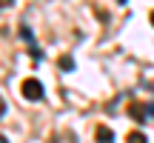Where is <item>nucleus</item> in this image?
Wrapping results in <instances>:
<instances>
[{"label": "nucleus", "mask_w": 154, "mask_h": 143, "mask_svg": "<svg viewBox=\"0 0 154 143\" xmlns=\"http://www.w3.org/2000/svg\"><path fill=\"white\" fill-rule=\"evenodd\" d=\"M20 94L26 100H40L43 97V83H40L37 77H26V80L20 83Z\"/></svg>", "instance_id": "1"}, {"label": "nucleus", "mask_w": 154, "mask_h": 143, "mask_svg": "<svg viewBox=\"0 0 154 143\" xmlns=\"http://www.w3.org/2000/svg\"><path fill=\"white\" fill-rule=\"evenodd\" d=\"M128 117L131 120H137V123H143L146 117H149V112H146V103H128Z\"/></svg>", "instance_id": "2"}, {"label": "nucleus", "mask_w": 154, "mask_h": 143, "mask_svg": "<svg viewBox=\"0 0 154 143\" xmlns=\"http://www.w3.org/2000/svg\"><path fill=\"white\" fill-rule=\"evenodd\" d=\"M20 37L29 43V52H32V57H40V49H37V43H34V37H32V29H29V26H20Z\"/></svg>", "instance_id": "3"}, {"label": "nucleus", "mask_w": 154, "mask_h": 143, "mask_svg": "<svg viewBox=\"0 0 154 143\" xmlns=\"http://www.w3.org/2000/svg\"><path fill=\"white\" fill-rule=\"evenodd\" d=\"M97 143H114V132L109 126H97Z\"/></svg>", "instance_id": "4"}, {"label": "nucleus", "mask_w": 154, "mask_h": 143, "mask_svg": "<svg viewBox=\"0 0 154 143\" xmlns=\"http://www.w3.org/2000/svg\"><path fill=\"white\" fill-rule=\"evenodd\" d=\"M126 143H149V138H146L143 132H137V129H134V132L126 135Z\"/></svg>", "instance_id": "5"}, {"label": "nucleus", "mask_w": 154, "mask_h": 143, "mask_svg": "<svg viewBox=\"0 0 154 143\" xmlns=\"http://www.w3.org/2000/svg\"><path fill=\"white\" fill-rule=\"evenodd\" d=\"M60 69L72 72V69H74V60H72V57H66V55H63V57H60Z\"/></svg>", "instance_id": "6"}, {"label": "nucleus", "mask_w": 154, "mask_h": 143, "mask_svg": "<svg viewBox=\"0 0 154 143\" xmlns=\"http://www.w3.org/2000/svg\"><path fill=\"white\" fill-rule=\"evenodd\" d=\"M146 112H149V117H154V103H146Z\"/></svg>", "instance_id": "7"}, {"label": "nucleus", "mask_w": 154, "mask_h": 143, "mask_svg": "<svg viewBox=\"0 0 154 143\" xmlns=\"http://www.w3.org/2000/svg\"><path fill=\"white\" fill-rule=\"evenodd\" d=\"M11 3H14V0H0V9H9Z\"/></svg>", "instance_id": "8"}, {"label": "nucleus", "mask_w": 154, "mask_h": 143, "mask_svg": "<svg viewBox=\"0 0 154 143\" xmlns=\"http://www.w3.org/2000/svg\"><path fill=\"white\" fill-rule=\"evenodd\" d=\"M3 112H6V103H3V97H0V117H3Z\"/></svg>", "instance_id": "9"}, {"label": "nucleus", "mask_w": 154, "mask_h": 143, "mask_svg": "<svg viewBox=\"0 0 154 143\" xmlns=\"http://www.w3.org/2000/svg\"><path fill=\"white\" fill-rule=\"evenodd\" d=\"M149 20H151V26H154V11H151V14H149Z\"/></svg>", "instance_id": "10"}, {"label": "nucleus", "mask_w": 154, "mask_h": 143, "mask_svg": "<svg viewBox=\"0 0 154 143\" xmlns=\"http://www.w3.org/2000/svg\"><path fill=\"white\" fill-rule=\"evenodd\" d=\"M0 143H9V140H6V138H3V135H0Z\"/></svg>", "instance_id": "11"}]
</instances>
